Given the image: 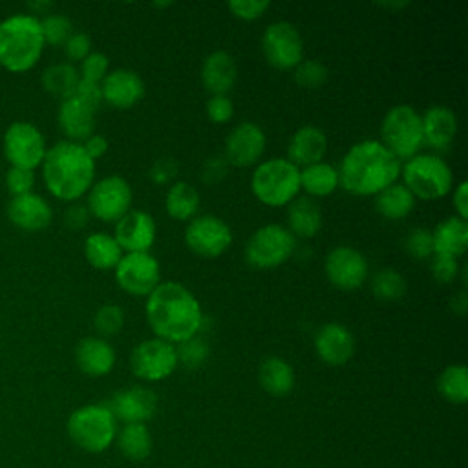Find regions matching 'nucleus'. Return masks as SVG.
<instances>
[{"mask_svg": "<svg viewBox=\"0 0 468 468\" xmlns=\"http://www.w3.org/2000/svg\"><path fill=\"white\" fill-rule=\"evenodd\" d=\"M261 51L272 68L283 71L294 69L303 60V40L291 22L278 20L265 27Z\"/></svg>", "mask_w": 468, "mask_h": 468, "instance_id": "13", "label": "nucleus"}, {"mask_svg": "<svg viewBox=\"0 0 468 468\" xmlns=\"http://www.w3.org/2000/svg\"><path fill=\"white\" fill-rule=\"evenodd\" d=\"M408 283L404 276L395 269L377 271L371 278V292L375 298L384 302H393L404 296Z\"/></svg>", "mask_w": 468, "mask_h": 468, "instance_id": "38", "label": "nucleus"}, {"mask_svg": "<svg viewBox=\"0 0 468 468\" xmlns=\"http://www.w3.org/2000/svg\"><path fill=\"white\" fill-rule=\"evenodd\" d=\"M29 7H31V9H35L37 13H40V11H44V9L53 7V4H51V2H31V4H29Z\"/></svg>", "mask_w": 468, "mask_h": 468, "instance_id": "58", "label": "nucleus"}, {"mask_svg": "<svg viewBox=\"0 0 468 468\" xmlns=\"http://www.w3.org/2000/svg\"><path fill=\"white\" fill-rule=\"evenodd\" d=\"M132 185L122 176L110 174L91 185L88 190L86 207L90 216L104 223H117L126 212L132 210Z\"/></svg>", "mask_w": 468, "mask_h": 468, "instance_id": "10", "label": "nucleus"}, {"mask_svg": "<svg viewBox=\"0 0 468 468\" xmlns=\"http://www.w3.org/2000/svg\"><path fill=\"white\" fill-rule=\"evenodd\" d=\"M102 101L117 110L133 108L146 93L144 80L139 73L128 68H117L106 73L101 80Z\"/></svg>", "mask_w": 468, "mask_h": 468, "instance_id": "20", "label": "nucleus"}, {"mask_svg": "<svg viewBox=\"0 0 468 468\" xmlns=\"http://www.w3.org/2000/svg\"><path fill=\"white\" fill-rule=\"evenodd\" d=\"M4 157L11 166L35 170L42 165L48 152L42 132L26 121H16L4 133Z\"/></svg>", "mask_w": 468, "mask_h": 468, "instance_id": "11", "label": "nucleus"}, {"mask_svg": "<svg viewBox=\"0 0 468 468\" xmlns=\"http://www.w3.org/2000/svg\"><path fill=\"white\" fill-rule=\"evenodd\" d=\"M267 146L265 132L260 124L243 121L236 124L225 139V161L238 168L256 166Z\"/></svg>", "mask_w": 468, "mask_h": 468, "instance_id": "17", "label": "nucleus"}, {"mask_svg": "<svg viewBox=\"0 0 468 468\" xmlns=\"http://www.w3.org/2000/svg\"><path fill=\"white\" fill-rule=\"evenodd\" d=\"M144 316L155 338L181 344L203 327V309L190 289L177 282H161L148 296Z\"/></svg>", "mask_w": 468, "mask_h": 468, "instance_id": "1", "label": "nucleus"}, {"mask_svg": "<svg viewBox=\"0 0 468 468\" xmlns=\"http://www.w3.org/2000/svg\"><path fill=\"white\" fill-rule=\"evenodd\" d=\"M258 382L272 397H285L294 388V369L282 356H269L260 364Z\"/></svg>", "mask_w": 468, "mask_h": 468, "instance_id": "30", "label": "nucleus"}, {"mask_svg": "<svg viewBox=\"0 0 468 468\" xmlns=\"http://www.w3.org/2000/svg\"><path fill=\"white\" fill-rule=\"evenodd\" d=\"M420 121L424 143L435 150L446 148L457 133V117L453 110L446 106H430L424 115H420Z\"/></svg>", "mask_w": 468, "mask_h": 468, "instance_id": "27", "label": "nucleus"}, {"mask_svg": "<svg viewBox=\"0 0 468 468\" xmlns=\"http://www.w3.org/2000/svg\"><path fill=\"white\" fill-rule=\"evenodd\" d=\"M44 37L40 20L33 15H11L0 22V66L11 73L31 69L42 51Z\"/></svg>", "mask_w": 468, "mask_h": 468, "instance_id": "4", "label": "nucleus"}, {"mask_svg": "<svg viewBox=\"0 0 468 468\" xmlns=\"http://www.w3.org/2000/svg\"><path fill=\"white\" fill-rule=\"evenodd\" d=\"M230 227L214 214L194 216L185 229V245L201 258H218L232 243Z\"/></svg>", "mask_w": 468, "mask_h": 468, "instance_id": "14", "label": "nucleus"}, {"mask_svg": "<svg viewBox=\"0 0 468 468\" xmlns=\"http://www.w3.org/2000/svg\"><path fill=\"white\" fill-rule=\"evenodd\" d=\"M430 269H431V276L439 283H452L459 274L457 258L446 256V254H433Z\"/></svg>", "mask_w": 468, "mask_h": 468, "instance_id": "48", "label": "nucleus"}, {"mask_svg": "<svg viewBox=\"0 0 468 468\" xmlns=\"http://www.w3.org/2000/svg\"><path fill=\"white\" fill-rule=\"evenodd\" d=\"M375 208L382 218L399 221L411 214L415 197L402 183H393L375 196Z\"/></svg>", "mask_w": 468, "mask_h": 468, "instance_id": "33", "label": "nucleus"}, {"mask_svg": "<svg viewBox=\"0 0 468 468\" xmlns=\"http://www.w3.org/2000/svg\"><path fill=\"white\" fill-rule=\"evenodd\" d=\"M44 185L60 201H79L95 183V161L80 143L58 141L42 161Z\"/></svg>", "mask_w": 468, "mask_h": 468, "instance_id": "3", "label": "nucleus"}, {"mask_svg": "<svg viewBox=\"0 0 468 468\" xmlns=\"http://www.w3.org/2000/svg\"><path fill=\"white\" fill-rule=\"evenodd\" d=\"M157 227L152 214L144 210L126 212L113 229V238L122 252H148L155 243Z\"/></svg>", "mask_w": 468, "mask_h": 468, "instance_id": "19", "label": "nucleus"}, {"mask_svg": "<svg viewBox=\"0 0 468 468\" xmlns=\"http://www.w3.org/2000/svg\"><path fill=\"white\" fill-rule=\"evenodd\" d=\"M378 7H389V9H402V7H406L408 5V2H380V4H377Z\"/></svg>", "mask_w": 468, "mask_h": 468, "instance_id": "57", "label": "nucleus"}, {"mask_svg": "<svg viewBox=\"0 0 468 468\" xmlns=\"http://www.w3.org/2000/svg\"><path fill=\"white\" fill-rule=\"evenodd\" d=\"M322 210L311 197H296L287 205V230L294 238H314L322 229Z\"/></svg>", "mask_w": 468, "mask_h": 468, "instance_id": "28", "label": "nucleus"}, {"mask_svg": "<svg viewBox=\"0 0 468 468\" xmlns=\"http://www.w3.org/2000/svg\"><path fill=\"white\" fill-rule=\"evenodd\" d=\"M7 218L15 227L27 232H37L49 227L53 210L42 196L29 192L11 197L7 203Z\"/></svg>", "mask_w": 468, "mask_h": 468, "instance_id": "22", "label": "nucleus"}, {"mask_svg": "<svg viewBox=\"0 0 468 468\" xmlns=\"http://www.w3.org/2000/svg\"><path fill=\"white\" fill-rule=\"evenodd\" d=\"M327 152V137L322 128L314 124L300 126L289 139L287 159L298 168L324 161Z\"/></svg>", "mask_w": 468, "mask_h": 468, "instance_id": "24", "label": "nucleus"}, {"mask_svg": "<svg viewBox=\"0 0 468 468\" xmlns=\"http://www.w3.org/2000/svg\"><path fill=\"white\" fill-rule=\"evenodd\" d=\"M404 249L415 260H426V258L433 256L431 230H428L424 227H417V229L410 230L404 239Z\"/></svg>", "mask_w": 468, "mask_h": 468, "instance_id": "43", "label": "nucleus"}, {"mask_svg": "<svg viewBox=\"0 0 468 468\" xmlns=\"http://www.w3.org/2000/svg\"><path fill=\"white\" fill-rule=\"evenodd\" d=\"M269 7H271L269 0H230L227 4V9L230 11V15L243 22L258 20Z\"/></svg>", "mask_w": 468, "mask_h": 468, "instance_id": "45", "label": "nucleus"}, {"mask_svg": "<svg viewBox=\"0 0 468 468\" xmlns=\"http://www.w3.org/2000/svg\"><path fill=\"white\" fill-rule=\"evenodd\" d=\"M84 258L97 271H112L122 258V249L112 234L93 232L84 239Z\"/></svg>", "mask_w": 468, "mask_h": 468, "instance_id": "31", "label": "nucleus"}, {"mask_svg": "<svg viewBox=\"0 0 468 468\" xmlns=\"http://www.w3.org/2000/svg\"><path fill=\"white\" fill-rule=\"evenodd\" d=\"M402 185L417 199L433 201L444 197L453 188V172L450 165L433 154H417L400 165Z\"/></svg>", "mask_w": 468, "mask_h": 468, "instance_id": "7", "label": "nucleus"}, {"mask_svg": "<svg viewBox=\"0 0 468 468\" xmlns=\"http://www.w3.org/2000/svg\"><path fill=\"white\" fill-rule=\"evenodd\" d=\"M314 351L322 362L344 366L355 353V336L346 325L327 322L314 335Z\"/></svg>", "mask_w": 468, "mask_h": 468, "instance_id": "21", "label": "nucleus"}, {"mask_svg": "<svg viewBox=\"0 0 468 468\" xmlns=\"http://www.w3.org/2000/svg\"><path fill=\"white\" fill-rule=\"evenodd\" d=\"M57 121L68 141H86L95 130V110L77 97L64 99L57 112Z\"/></svg>", "mask_w": 468, "mask_h": 468, "instance_id": "26", "label": "nucleus"}, {"mask_svg": "<svg viewBox=\"0 0 468 468\" xmlns=\"http://www.w3.org/2000/svg\"><path fill=\"white\" fill-rule=\"evenodd\" d=\"M69 441L88 453H101L117 437V420L106 404H86L71 411L66 422Z\"/></svg>", "mask_w": 468, "mask_h": 468, "instance_id": "6", "label": "nucleus"}, {"mask_svg": "<svg viewBox=\"0 0 468 468\" xmlns=\"http://www.w3.org/2000/svg\"><path fill=\"white\" fill-rule=\"evenodd\" d=\"M207 115L214 124H225L234 117V102L229 95H210L207 101Z\"/></svg>", "mask_w": 468, "mask_h": 468, "instance_id": "47", "label": "nucleus"}, {"mask_svg": "<svg viewBox=\"0 0 468 468\" xmlns=\"http://www.w3.org/2000/svg\"><path fill=\"white\" fill-rule=\"evenodd\" d=\"M199 77L210 95H227L238 80V64L229 51L216 49L205 57Z\"/></svg>", "mask_w": 468, "mask_h": 468, "instance_id": "23", "label": "nucleus"}, {"mask_svg": "<svg viewBox=\"0 0 468 468\" xmlns=\"http://www.w3.org/2000/svg\"><path fill=\"white\" fill-rule=\"evenodd\" d=\"M176 355H177V366L181 364L186 369H197L208 360L210 347L207 340L199 336H192L176 346Z\"/></svg>", "mask_w": 468, "mask_h": 468, "instance_id": "40", "label": "nucleus"}, {"mask_svg": "<svg viewBox=\"0 0 468 468\" xmlns=\"http://www.w3.org/2000/svg\"><path fill=\"white\" fill-rule=\"evenodd\" d=\"M296 238L278 223L256 229L245 245V261L261 271L283 265L294 252Z\"/></svg>", "mask_w": 468, "mask_h": 468, "instance_id": "9", "label": "nucleus"}, {"mask_svg": "<svg viewBox=\"0 0 468 468\" xmlns=\"http://www.w3.org/2000/svg\"><path fill=\"white\" fill-rule=\"evenodd\" d=\"M168 5H172V2H155V4H154V7H161V9H163V7H168Z\"/></svg>", "mask_w": 468, "mask_h": 468, "instance_id": "59", "label": "nucleus"}, {"mask_svg": "<svg viewBox=\"0 0 468 468\" xmlns=\"http://www.w3.org/2000/svg\"><path fill=\"white\" fill-rule=\"evenodd\" d=\"M380 143L400 161L420 154L424 146L420 113L410 104H397L380 122Z\"/></svg>", "mask_w": 468, "mask_h": 468, "instance_id": "8", "label": "nucleus"}, {"mask_svg": "<svg viewBox=\"0 0 468 468\" xmlns=\"http://www.w3.org/2000/svg\"><path fill=\"white\" fill-rule=\"evenodd\" d=\"M88 221H90V212H88V207L82 203L75 201L64 210V225L71 230L84 229Z\"/></svg>", "mask_w": 468, "mask_h": 468, "instance_id": "53", "label": "nucleus"}, {"mask_svg": "<svg viewBox=\"0 0 468 468\" xmlns=\"http://www.w3.org/2000/svg\"><path fill=\"white\" fill-rule=\"evenodd\" d=\"M84 152L93 159L97 161L99 157H102L106 152H108V139L101 133H91L84 143H80Z\"/></svg>", "mask_w": 468, "mask_h": 468, "instance_id": "55", "label": "nucleus"}, {"mask_svg": "<svg viewBox=\"0 0 468 468\" xmlns=\"http://www.w3.org/2000/svg\"><path fill=\"white\" fill-rule=\"evenodd\" d=\"M117 285L132 296H148L161 283L159 261L150 252H126L113 269Z\"/></svg>", "mask_w": 468, "mask_h": 468, "instance_id": "15", "label": "nucleus"}, {"mask_svg": "<svg viewBox=\"0 0 468 468\" xmlns=\"http://www.w3.org/2000/svg\"><path fill=\"white\" fill-rule=\"evenodd\" d=\"M165 208L172 219L190 221L194 216H197L199 194L190 183L176 181L166 190Z\"/></svg>", "mask_w": 468, "mask_h": 468, "instance_id": "34", "label": "nucleus"}, {"mask_svg": "<svg viewBox=\"0 0 468 468\" xmlns=\"http://www.w3.org/2000/svg\"><path fill=\"white\" fill-rule=\"evenodd\" d=\"M450 307H452V311H453L457 316H464V314H466L468 300H466V292H464V289H461V291L452 298Z\"/></svg>", "mask_w": 468, "mask_h": 468, "instance_id": "56", "label": "nucleus"}, {"mask_svg": "<svg viewBox=\"0 0 468 468\" xmlns=\"http://www.w3.org/2000/svg\"><path fill=\"white\" fill-rule=\"evenodd\" d=\"M340 186L351 196H377L400 177V161L377 139L349 146L336 168Z\"/></svg>", "mask_w": 468, "mask_h": 468, "instance_id": "2", "label": "nucleus"}, {"mask_svg": "<svg viewBox=\"0 0 468 468\" xmlns=\"http://www.w3.org/2000/svg\"><path fill=\"white\" fill-rule=\"evenodd\" d=\"M452 203H453L455 216L466 221V219H468V183H466V181H459V183L453 186Z\"/></svg>", "mask_w": 468, "mask_h": 468, "instance_id": "54", "label": "nucleus"}, {"mask_svg": "<svg viewBox=\"0 0 468 468\" xmlns=\"http://www.w3.org/2000/svg\"><path fill=\"white\" fill-rule=\"evenodd\" d=\"M229 172V163L225 157H208L201 165V181L207 185H216L225 179Z\"/></svg>", "mask_w": 468, "mask_h": 468, "instance_id": "50", "label": "nucleus"}, {"mask_svg": "<svg viewBox=\"0 0 468 468\" xmlns=\"http://www.w3.org/2000/svg\"><path fill=\"white\" fill-rule=\"evenodd\" d=\"M433 254H446L459 258L468 245V223L457 216H450L435 225L431 230Z\"/></svg>", "mask_w": 468, "mask_h": 468, "instance_id": "29", "label": "nucleus"}, {"mask_svg": "<svg viewBox=\"0 0 468 468\" xmlns=\"http://www.w3.org/2000/svg\"><path fill=\"white\" fill-rule=\"evenodd\" d=\"M5 186L13 197L29 194L35 186V170L11 166L5 174Z\"/></svg>", "mask_w": 468, "mask_h": 468, "instance_id": "46", "label": "nucleus"}, {"mask_svg": "<svg viewBox=\"0 0 468 468\" xmlns=\"http://www.w3.org/2000/svg\"><path fill=\"white\" fill-rule=\"evenodd\" d=\"M73 97H77L80 102H84L86 106L93 108L97 112V108L102 102V93H101V84L97 82H90V80H79L77 90L73 93Z\"/></svg>", "mask_w": 468, "mask_h": 468, "instance_id": "52", "label": "nucleus"}, {"mask_svg": "<svg viewBox=\"0 0 468 468\" xmlns=\"http://www.w3.org/2000/svg\"><path fill=\"white\" fill-rule=\"evenodd\" d=\"M110 71V60L104 53L101 51H91L82 62H80V79L82 80H90V82H97L101 84V80L106 77V73Z\"/></svg>", "mask_w": 468, "mask_h": 468, "instance_id": "44", "label": "nucleus"}, {"mask_svg": "<svg viewBox=\"0 0 468 468\" xmlns=\"http://www.w3.org/2000/svg\"><path fill=\"white\" fill-rule=\"evenodd\" d=\"M106 408L115 420L124 424H146L157 410V395L144 386H132L113 393Z\"/></svg>", "mask_w": 468, "mask_h": 468, "instance_id": "18", "label": "nucleus"}, {"mask_svg": "<svg viewBox=\"0 0 468 468\" xmlns=\"http://www.w3.org/2000/svg\"><path fill=\"white\" fill-rule=\"evenodd\" d=\"M113 346L101 336H86L75 347V364L88 377H104L115 366Z\"/></svg>", "mask_w": 468, "mask_h": 468, "instance_id": "25", "label": "nucleus"}, {"mask_svg": "<svg viewBox=\"0 0 468 468\" xmlns=\"http://www.w3.org/2000/svg\"><path fill=\"white\" fill-rule=\"evenodd\" d=\"M40 29L44 37V44L49 46H64L66 40L73 35V26L71 20L66 15H46L40 20Z\"/></svg>", "mask_w": 468, "mask_h": 468, "instance_id": "41", "label": "nucleus"}, {"mask_svg": "<svg viewBox=\"0 0 468 468\" xmlns=\"http://www.w3.org/2000/svg\"><path fill=\"white\" fill-rule=\"evenodd\" d=\"M80 80L79 69L69 62L53 64L42 73V86L48 93L58 97L60 101L73 97L77 84Z\"/></svg>", "mask_w": 468, "mask_h": 468, "instance_id": "35", "label": "nucleus"}, {"mask_svg": "<svg viewBox=\"0 0 468 468\" xmlns=\"http://www.w3.org/2000/svg\"><path fill=\"white\" fill-rule=\"evenodd\" d=\"M64 53L71 62H82L91 53V38L86 33H73L64 44Z\"/></svg>", "mask_w": 468, "mask_h": 468, "instance_id": "49", "label": "nucleus"}, {"mask_svg": "<svg viewBox=\"0 0 468 468\" xmlns=\"http://www.w3.org/2000/svg\"><path fill=\"white\" fill-rule=\"evenodd\" d=\"M338 186V172L331 163L320 161L300 168V190H303L309 197H327Z\"/></svg>", "mask_w": 468, "mask_h": 468, "instance_id": "32", "label": "nucleus"}, {"mask_svg": "<svg viewBox=\"0 0 468 468\" xmlns=\"http://www.w3.org/2000/svg\"><path fill=\"white\" fill-rule=\"evenodd\" d=\"M329 71L325 64L314 58H303L296 68H294V80L300 88L303 90H316L322 88L327 82Z\"/></svg>", "mask_w": 468, "mask_h": 468, "instance_id": "42", "label": "nucleus"}, {"mask_svg": "<svg viewBox=\"0 0 468 468\" xmlns=\"http://www.w3.org/2000/svg\"><path fill=\"white\" fill-rule=\"evenodd\" d=\"M121 453L130 461H144L152 453V435L146 424H124L117 435Z\"/></svg>", "mask_w": 468, "mask_h": 468, "instance_id": "36", "label": "nucleus"}, {"mask_svg": "<svg viewBox=\"0 0 468 468\" xmlns=\"http://www.w3.org/2000/svg\"><path fill=\"white\" fill-rule=\"evenodd\" d=\"M93 327L101 338L115 336L124 327V311L117 303H104L93 314Z\"/></svg>", "mask_w": 468, "mask_h": 468, "instance_id": "39", "label": "nucleus"}, {"mask_svg": "<svg viewBox=\"0 0 468 468\" xmlns=\"http://www.w3.org/2000/svg\"><path fill=\"white\" fill-rule=\"evenodd\" d=\"M176 346L155 336L139 342L130 353V369L144 382L165 380L176 371Z\"/></svg>", "mask_w": 468, "mask_h": 468, "instance_id": "12", "label": "nucleus"}, {"mask_svg": "<svg viewBox=\"0 0 468 468\" xmlns=\"http://www.w3.org/2000/svg\"><path fill=\"white\" fill-rule=\"evenodd\" d=\"M437 389L441 397L452 404H464L468 400V369L464 364L446 366L439 378Z\"/></svg>", "mask_w": 468, "mask_h": 468, "instance_id": "37", "label": "nucleus"}, {"mask_svg": "<svg viewBox=\"0 0 468 468\" xmlns=\"http://www.w3.org/2000/svg\"><path fill=\"white\" fill-rule=\"evenodd\" d=\"M254 197L271 207H285L300 194V168L287 157H271L260 161L250 176Z\"/></svg>", "mask_w": 468, "mask_h": 468, "instance_id": "5", "label": "nucleus"}, {"mask_svg": "<svg viewBox=\"0 0 468 468\" xmlns=\"http://www.w3.org/2000/svg\"><path fill=\"white\" fill-rule=\"evenodd\" d=\"M324 271L333 287L340 291H355L362 287L367 278V260L358 249L338 245L327 252Z\"/></svg>", "mask_w": 468, "mask_h": 468, "instance_id": "16", "label": "nucleus"}, {"mask_svg": "<svg viewBox=\"0 0 468 468\" xmlns=\"http://www.w3.org/2000/svg\"><path fill=\"white\" fill-rule=\"evenodd\" d=\"M177 170H179V166L172 157H161L152 163V166L148 170V177L155 185H165L177 176Z\"/></svg>", "mask_w": 468, "mask_h": 468, "instance_id": "51", "label": "nucleus"}]
</instances>
